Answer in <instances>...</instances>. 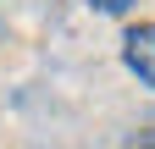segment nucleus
Masks as SVG:
<instances>
[{
  "label": "nucleus",
  "instance_id": "1",
  "mask_svg": "<svg viewBox=\"0 0 155 149\" xmlns=\"http://www.w3.org/2000/svg\"><path fill=\"white\" fill-rule=\"evenodd\" d=\"M122 66L139 78V88H155V22H133L122 33Z\"/></svg>",
  "mask_w": 155,
  "mask_h": 149
},
{
  "label": "nucleus",
  "instance_id": "2",
  "mask_svg": "<svg viewBox=\"0 0 155 149\" xmlns=\"http://www.w3.org/2000/svg\"><path fill=\"white\" fill-rule=\"evenodd\" d=\"M89 11H100V17H127L133 11V0H83Z\"/></svg>",
  "mask_w": 155,
  "mask_h": 149
}]
</instances>
